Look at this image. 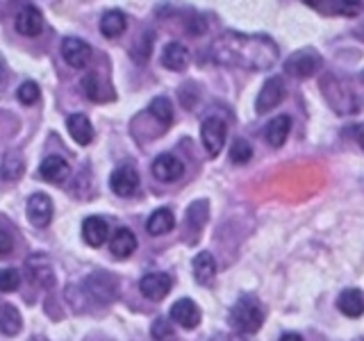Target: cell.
<instances>
[{
	"mask_svg": "<svg viewBox=\"0 0 364 341\" xmlns=\"http://www.w3.org/2000/svg\"><path fill=\"white\" fill-rule=\"evenodd\" d=\"M210 60L225 66H244L253 71L271 68L278 60V45L267 34L225 32L210 45Z\"/></svg>",
	"mask_w": 364,
	"mask_h": 341,
	"instance_id": "obj_1",
	"label": "cell"
},
{
	"mask_svg": "<svg viewBox=\"0 0 364 341\" xmlns=\"http://www.w3.org/2000/svg\"><path fill=\"white\" fill-rule=\"evenodd\" d=\"M262 323H264V314H262V307L253 296H244V298H239L232 305L230 325L235 328V332L255 335L262 328Z\"/></svg>",
	"mask_w": 364,
	"mask_h": 341,
	"instance_id": "obj_2",
	"label": "cell"
},
{
	"mask_svg": "<svg viewBox=\"0 0 364 341\" xmlns=\"http://www.w3.org/2000/svg\"><path fill=\"white\" fill-rule=\"evenodd\" d=\"M321 66H323V57L314 48H301L284 60V71H287V75L299 77V80L314 75Z\"/></svg>",
	"mask_w": 364,
	"mask_h": 341,
	"instance_id": "obj_3",
	"label": "cell"
},
{
	"mask_svg": "<svg viewBox=\"0 0 364 341\" xmlns=\"http://www.w3.org/2000/svg\"><path fill=\"white\" fill-rule=\"evenodd\" d=\"M323 94L330 102V107H335L337 112L341 114H348V112H355L358 109V100H355V94L350 91V87L346 82H341V80L328 75L323 82Z\"/></svg>",
	"mask_w": 364,
	"mask_h": 341,
	"instance_id": "obj_4",
	"label": "cell"
},
{
	"mask_svg": "<svg viewBox=\"0 0 364 341\" xmlns=\"http://www.w3.org/2000/svg\"><path fill=\"white\" fill-rule=\"evenodd\" d=\"M225 136H228V125L221 119L210 117L200 123V141H203V148L208 151L210 157H216L221 153V148L225 144Z\"/></svg>",
	"mask_w": 364,
	"mask_h": 341,
	"instance_id": "obj_5",
	"label": "cell"
},
{
	"mask_svg": "<svg viewBox=\"0 0 364 341\" xmlns=\"http://www.w3.org/2000/svg\"><path fill=\"white\" fill-rule=\"evenodd\" d=\"M284 94H287V87H284V80L280 75L269 77L264 85H262L257 100H255V112L257 114H267L276 105H280Z\"/></svg>",
	"mask_w": 364,
	"mask_h": 341,
	"instance_id": "obj_6",
	"label": "cell"
},
{
	"mask_svg": "<svg viewBox=\"0 0 364 341\" xmlns=\"http://www.w3.org/2000/svg\"><path fill=\"white\" fill-rule=\"evenodd\" d=\"M85 291L89 293V298H94L98 303H109L117 298V278L109 273H94L85 280Z\"/></svg>",
	"mask_w": 364,
	"mask_h": 341,
	"instance_id": "obj_7",
	"label": "cell"
},
{
	"mask_svg": "<svg viewBox=\"0 0 364 341\" xmlns=\"http://www.w3.org/2000/svg\"><path fill=\"white\" fill-rule=\"evenodd\" d=\"M109 187H112L114 193H117V196L128 198L136 189H139V173H136L134 166L121 164V166L114 168V173L109 178Z\"/></svg>",
	"mask_w": 364,
	"mask_h": 341,
	"instance_id": "obj_8",
	"label": "cell"
},
{
	"mask_svg": "<svg viewBox=\"0 0 364 341\" xmlns=\"http://www.w3.org/2000/svg\"><path fill=\"white\" fill-rule=\"evenodd\" d=\"M173 289V280L168 273H148L139 282V291L148 301H162Z\"/></svg>",
	"mask_w": 364,
	"mask_h": 341,
	"instance_id": "obj_9",
	"label": "cell"
},
{
	"mask_svg": "<svg viewBox=\"0 0 364 341\" xmlns=\"http://www.w3.org/2000/svg\"><path fill=\"white\" fill-rule=\"evenodd\" d=\"M62 57L68 66L85 68L91 60V45L80 37H64L62 41Z\"/></svg>",
	"mask_w": 364,
	"mask_h": 341,
	"instance_id": "obj_10",
	"label": "cell"
},
{
	"mask_svg": "<svg viewBox=\"0 0 364 341\" xmlns=\"http://www.w3.org/2000/svg\"><path fill=\"white\" fill-rule=\"evenodd\" d=\"M171 321L185 330H193L200 323V307L191 298H182L171 307Z\"/></svg>",
	"mask_w": 364,
	"mask_h": 341,
	"instance_id": "obj_11",
	"label": "cell"
},
{
	"mask_svg": "<svg viewBox=\"0 0 364 341\" xmlns=\"http://www.w3.org/2000/svg\"><path fill=\"white\" fill-rule=\"evenodd\" d=\"M28 219L34 227H46L53 221V200L46 193H34L28 200Z\"/></svg>",
	"mask_w": 364,
	"mask_h": 341,
	"instance_id": "obj_12",
	"label": "cell"
},
{
	"mask_svg": "<svg viewBox=\"0 0 364 341\" xmlns=\"http://www.w3.org/2000/svg\"><path fill=\"white\" fill-rule=\"evenodd\" d=\"M182 173H185V164H182L176 155L164 153L153 162V175L159 182H176L182 178Z\"/></svg>",
	"mask_w": 364,
	"mask_h": 341,
	"instance_id": "obj_13",
	"label": "cell"
},
{
	"mask_svg": "<svg viewBox=\"0 0 364 341\" xmlns=\"http://www.w3.org/2000/svg\"><path fill=\"white\" fill-rule=\"evenodd\" d=\"M68 173H71V168H68L66 159L60 155H48L39 166V175L46 182H50V185H62L68 178Z\"/></svg>",
	"mask_w": 364,
	"mask_h": 341,
	"instance_id": "obj_14",
	"label": "cell"
},
{
	"mask_svg": "<svg viewBox=\"0 0 364 341\" xmlns=\"http://www.w3.org/2000/svg\"><path fill=\"white\" fill-rule=\"evenodd\" d=\"M43 28V16L34 5H26L16 14V30L23 37H37Z\"/></svg>",
	"mask_w": 364,
	"mask_h": 341,
	"instance_id": "obj_15",
	"label": "cell"
},
{
	"mask_svg": "<svg viewBox=\"0 0 364 341\" xmlns=\"http://www.w3.org/2000/svg\"><path fill=\"white\" fill-rule=\"evenodd\" d=\"M109 237V225L107 221L102 219V216H89V219H85L82 223V239L89 244V246H102L107 242Z\"/></svg>",
	"mask_w": 364,
	"mask_h": 341,
	"instance_id": "obj_16",
	"label": "cell"
},
{
	"mask_svg": "<svg viewBox=\"0 0 364 341\" xmlns=\"http://www.w3.org/2000/svg\"><path fill=\"white\" fill-rule=\"evenodd\" d=\"M68 134L73 136V141H77L80 146H89L94 141V125H91L87 114H71L66 121Z\"/></svg>",
	"mask_w": 364,
	"mask_h": 341,
	"instance_id": "obj_17",
	"label": "cell"
},
{
	"mask_svg": "<svg viewBox=\"0 0 364 341\" xmlns=\"http://www.w3.org/2000/svg\"><path fill=\"white\" fill-rule=\"evenodd\" d=\"M109 250H112V255L117 257V259L130 257L136 250V237H134V232L128 230V227H119V230H114V234L109 239Z\"/></svg>",
	"mask_w": 364,
	"mask_h": 341,
	"instance_id": "obj_18",
	"label": "cell"
},
{
	"mask_svg": "<svg viewBox=\"0 0 364 341\" xmlns=\"http://www.w3.org/2000/svg\"><path fill=\"white\" fill-rule=\"evenodd\" d=\"M191 269H193V278H196V282L203 284V287H210V284L216 280V261L208 250H203V253L193 257Z\"/></svg>",
	"mask_w": 364,
	"mask_h": 341,
	"instance_id": "obj_19",
	"label": "cell"
},
{
	"mask_svg": "<svg viewBox=\"0 0 364 341\" xmlns=\"http://www.w3.org/2000/svg\"><path fill=\"white\" fill-rule=\"evenodd\" d=\"M339 312L348 318H358L364 314V293L360 289H344L337 298Z\"/></svg>",
	"mask_w": 364,
	"mask_h": 341,
	"instance_id": "obj_20",
	"label": "cell"
},
{
	"mask_svg": "<svg viewBox=\"0 0 364 341\" xmlns=\"http://www.w3.org/2000/svg\"><path fill=\"white\" fill-rule=\"evenodd\" d=\"M289 130H291V119L287 117V114H280L278 119H273V121L267 123V128H264V139L269 141V146L280 148L284 141H287Z\"/></svg>",
	"mask_w": 364,
	"mask_h": 341,
	"instance_id": "obj_21",
	"label": "cell"
},
{
	"mask_svg": "<svg viewBox=\"0 0 364 341\" xmlns=\"http://www.w3.org/2000/svg\"><path fill=\"white\" fill-rule=\"evenodd\" d=\"M189 62V53L180 41H168L162 50V66L168 71H182Z\"/></svg>",
	"mask_w": 364,
	"mask_h": 341,
	"instance_id": "obj_22",
	"label": "cell"
},
{
	"mask_svg": "<svg viewBox=\"0 0 364 341\" xmlns=\"http://www.w3.org/2000/svg\"><path fill=\"white\" fill-rule=\"evenodd\" d=\"M176 227V216L168 207H159L151 214V219L146 221V230L148 234L159 237V234H166Z\"/></svg>",
	"mask_w": 364,
	"mask_h": 341,
	"instance_id": "obj_23",
	"label": "cell"
},
{
	"mask_svg": "<svg viewBox=\"0 0 364 341\" xmlns=\"http://www.w3.org/2000/svg\"><path fill=\"white\" fill-rule=\"evenodd\" d=\"M21 328H23V318L16 307L0 301V335L14 337L21 332Z\"/></svg>",
	"mask_w": 364,
	"mask_h": 341,
	"instance_id": "obj_24",
	"label": "cell"
},
{
	"mask_svg": "<svg viewBox=\"0 0 364 341\" xmlns=\"http://www.w3.org/2000/svg\"><path fill=\"white\" fill-rule=\"evenodd\" d=\"M128 28V18L121 9H109L105 14L100 16V32L105 34V37L114 39V37H121Z\"/></svg>",
	"mask_w": 364,
	"mask_h": 341,
	"instance_id": "obj_25",
	"label": "cell"
},
{
	"mask_svg": "<svg viewBox=\"0 0 364 341\" xmlns=\"http://www.w3.org/2000/svg\"><path fill=\"white\" fill-rule=\"evenodd\" d=\"M80 89H82V94L89 100H107L112 96L107 91V85L102 82L98 73H87L82 77V82H80Z\"/></svg>",
	"mask_w": 364,
	"mask_h": 341,
	"instance_id": "obj_26",
	"label": "cell"
},
{
	"mask_svg": "<svg viewBox=\"0 0 364 341\" xmlns=\"http://www.w3.org/2000/svg\"><path fill=\"white\" fill-rule=\"evenodd\" d=\"M148 112H151L162 125H171V121H173V105H171V100L166 96L153 98L151 105H148Z\"/></svg>",
	"mask_w": 364,
	"mask_h": 341,
	"instance_id": "obj_27",
	"label": "cell"
},
{
	"mask_svg": "<svg viewBox=\"0 0 364 341\" xmlns=\"http://www.w3.org/2000/svg\"><path fill=\"white\" fill-rule=\"evenodd\" d=\"M205 221H208V200L191 202V207L187 212V225L191 227V232H198L205 225Z\"/></svg>",
	"mask_w": 364,
	"mask_h": 341,
	"instance_id": "obj_28",
	"label": "cell"
},
{
	"mask_svg": "<svg viewBox=\"0 0 364 341\" xmlns=\"http://www.w3.org/2000/svg\"><path fill=\"white\" fill-rule=\"evenodd\" d=\"M151 48H153V32H141L139 39L132 43V50H130L132 60L144 64L148 57H151Z\"/></svg>",
	"mask_w": 364,
	"mask_h": 341,
	"instance_id": "obj_29",
	"label": "cell"
},
{
	"mask_svg": "<svg viewBox=\"0 0 364 341\" xmlns=\"http://www.w3.org/2000/svg\"><path fill=\"white\" fill-rule=\"evenodd\" d=\"M21 173H23V159L16 153H7L3 164H0V175H3L7 182H11V180L21 178Z\"/></svg>",
	"mask_w": 364,
	"mask_h": 341,
	"instance_id": "obj_30",
	"label": "cell"
},
{
	"mask_svg": "<svg viewBox=\"0 0 364 341\" xmlns=\"http://www.w3.org/2000/svg\"><path fill=\"white\" fill-rule=\"evenodd\" d=\"M28 273L34 284H50L53 282V271L48 266V261H46L43 266H37V257L28 259Z\"/></svg>",
	"mask_w": 364,
	"mask_h": 341,
	"instance_id": "obj_31",
	"label": "cell"
},
{
	"mask_svg": "<svg viewBox=\"0 0 364 341\" xmlns=\"http://www.w3.org/2000/svg\"><path fill=\"white\" fill-rule=\"evenodd\" d=\"M253 157V146H250L246 139H235L232 146H230V159H232V164H246L248 159Z\"/></svg>",
	"mask_w": 364,
	"mask_h": 341,
	"instance_id": "obj_32",
	"label": "cell"
},
{
	"mask_svg": "<svg viewBox=\"0 0 364 341\" xmlns=\"http://www.w3.org/2000/svg\"><path fill=\"white\" fill-rule=\"evenodd\" d=\"M153 341H176V330L173 323H168L166 318H155V323L151 328Z\"/></svg>",
	"mask_w": 364,
	"mask_h": 341,
	"instance_id": "obj_33",
	"label": "cell"
},
{
	"mask_svg": "<svg viewBox=\"0 0 364 341\" xmlns=\"http://www.w3.org/2000/svg\"><path fill=\"white\" fill-rule=\"evenodd\" d=\"M21 284V276L16 269H0V291L9 293Z\"/></svg>",
	"mask_w": 364,
	"mask_h": 341,
	"instance_id": "obj_34",
	"label": "cell"
},
{
	"mask_svg": "<svg viewBox=\"0 0 364 341\" xmlns=\"http://www.w3.org/2000/svg\"><path fill=\"white\" fill-rule=\"evenodd\" d=\"M16 98L23 102V105H32V102H37V98H39V87L34 82H23L16 91Z\"/></svg>",
	"mask_w": 364,
	"mask_h": 341,
	"instance_id": "obj_35",
	"label": "cell"
},
{
	"mask_svg": "<svg viewBox=\"0 0 364 341\" xmlns=\"http://www.w3.org/2000/svg\"><path fill=\"white\" fill-rule=\"evenodd\" d=\"M178 96H180V100H182V105L185 107H193L198 102V96H200V91H198V87L193 85V82H189V85H182L180 87V91H178Z\"/></svg>",
	"mask_w": 364,
	"mask_h": 341,
	"instance_id": "obj_36",
	"label": "cell"
},
{
	"mask_svg": "<svg viewBox=\"0 0 364 341\" xmlns=\"http://www.w3.org/2000/svg\"><path fill=\"white\" fill-rule=\"evenodd\" d=\"M307 7H312L316 11H321L323 16L337 14V0H303Z\"/></svg>",
	"mask_w": 364,
	"mask_h": 341,
	"instance_id": "obj_37",
	"label": "cell"
},
{
	"mask_svg": "<svg viewBox=\"0 0 364 341\" xmlns=\"http://www.w3.org/2000/svg\"><path fill=\"white\" fill-rule=\"evenodd\" d=\"M11 246H14V242H11L9 232L0 230V259H3V257H7V255L11 253Z\"/></svg>",
	"mask_w": 364,
	"mask_h": 341,
	"instance_id": "obj_38",
	"label": "cell"
},
{
	"mask_svg": "<svg viewBox=\"0 0 364 341\" xmlns=\"http://www.w3.org/2000/svg\"><path fill=\"white\" fill-rule=\"evenodd\" d=\"M212 341H253L250 335H242V332H230V335H216Z\"/></svg>",
	"mask_w": 364,
	"mask_h": 341,
	"instance_id": "obj_39",
	"label": "cell"
},
{
	"mask_svg": "<svg viewBox=\"0 0 364 341\" xmlns=\"http://www.w3.org/2000/svg\"><path fill=\"white\" fill-rule=\"evenodd\" d=\"M280 341H303V337H301V335H296V332H284V335L280 337Z\"/></svg>",
	"mask_w": 364,
	"mask_h": 341,
	"instance_id": "obj_40",
	"label": "cell"
},
{
	"mask_svg": "<svg viewBox=\"0 0 364 341\" xmlns=\"http://www.w3.org/2000/svg\"><path fill=\"white\" fill-rule=\"evenodd\" d=\"M5 77H7V73H5V64H3V60H0V87L5 85Z\"/></svg>",
	"mask_w": 364,
	"mask_h": 341,
	"instance_id": "obj_41",
	"label": "cell"
},
{
	"mask_svg": "<svg viewBox=\"0 0 364 341\" xmlns=\"http://www.w3.org/2000/svg\"><path fill=\"white\" fill-rule=\"evenodd\" d=\"M358 141H360V146L364 148V128L360 130V134H358Z\"/></svg>",
	"mask_w": 364,
	"mask_h": 341,
	"instance_id": "obj_42",
	"label": "cell"
},
{
	"mask_svg": "<svg viewBox=\"0 0 364 341\" xmlns=\"http://www.w3.org/2000/svg\"><path fill=\"white\" fill-rule=\"evenodd\" d=\"M30 341H46V339H37V337H34V339H30Z\"/></svg>",
	"mask_w": 364,
	"mask_h": 341,
	"instance_id": "obj_43",
	"label": "cell"
},
{
	"mask_svg": "<svg viewBox=\"0 0 364 341\" xmlns=\"http://www.w3.org/2000/svg\"><path fill=\"white\" fill-rule=\"evenodd\" d=\"M355 341H364V337H360V339H355Z\"/></svg>",
	"mask_w": 364,
	"mask_h": 341,
	"instance_id": "obj_44",
	"label": "cell"
}]
</instances>
